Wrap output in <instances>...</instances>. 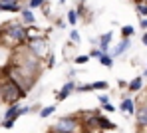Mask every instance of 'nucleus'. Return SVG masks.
Returning a JSON list of instances; mask_svg holds the SVG:
<instances>
[{"mask_svg":"<svg viewBox=\"0 0 147 133\" xmlns=\"http://www.w3.org/2000/svg\"><path fill=\"white\" fill-rule=\"evenodd\" d=\"M28 42V36H26V26L22 22H6L2 26V32H0V44L10 48V50H16L20 46H24Z\"/></svg>","mask_w":147,"mask_h":133,"instance_id":"1","label":"nucleus"},{"mask_svg":"<svg viewBox=\"0 0 147 133\" xmlns=\"http://www.w3.org/2000/svg\"><path fill=\"white\" fill-rule=\"evenodd\" d=\"M26 95H28V91L22 85H18L10 78H2L0 76V101L2 103H6V105L8 103H20Z\"/></svg>","mask_w":147,"mask_h":133,"instance_id":"2","label":"nucleus"},{"mask_svg":"<svg viewBox=\"0 0 147 133\" xmlns=\"http://www.w3.org/2000/svg\"><path fill=\"white\" fill-rule=\"evenodd\" d=\"M48 131H52V133H80V131H82V123H80L78 113L60 117L54 125H50V127H48Z\"/></svg>","mask_w":147,"mask_h":133,"instance_id":"3","label":"nucleus"},{"mask_svg":"<svg viewBox=\"0 0 147 133\" xmlns=\"http://www.w3.org/2000/svg\"><path fill=\"white\" fill-rule=\"evenodd\" d=\"M101 113L99 109H86V111H78L80 123H82V131L96 133L98 129V115Z\"/></svg>","mask_w":147,"mask_h":133,"instance_id":"4","label":"nucleus"},{"mask_svg":"<svg viewBox=\"0 0 147 133\" xmlns=\"http://www.w3.org/2000/svg\"><path fill=\"white\" fill-rule=\"evenodd\" d=\"M26 48L34 56H38L40 60H44L46 56L50 54V44H48V38L46 36H36V38H28L26 42Z\"/></svg>","mask_w":147,"mask_h":133,"instance_id":"5","label":"nucleus"},{"mask_svg":"<svg viewBox=\"0 0 147 133\" xmlns=\"http://www.w3.org/2000/svg\"><path fill=\"white\" fill-rule=\"evenodd\" d=\"M135 115V121H137V127L139 129H147V103H141L133 111Z\"/></svg>","mask_w":147,"mask_h":133,"instance_id":"6","label":"nucleus"},{"mask_svg":"<svg viewBox=\"0 0 147 133\" xmlns=\"http://www.w3.org/2000/svg\"><path fill=\"white\" fill-rule=\"evenodd\" d=\"M74 87H76V81H74V80H68L64 85H62V89L56 93V99H58V101H64L66 97H70V95L74 93Z\"/></svg>","mask_w":147,"mask_h":133,"instance_id":"7","label":"nucleus"},{"mask_svg":"<svg viewBox=\"0 0 147 133\" xmlns=\"http://www.w3.org/2000/svg\"><path fill=\"white\" fill-rule=\"evenodd\" d=\"M18 14H20V18H22V24H24V26H34V22H36V16H34L32 8H28V6H22Z\"/></svg>","mask_w":147,"mask_h":133,"instance_id":"8","label":"nucleus"},{"mask_svg":"<svg viewBox=\"0 0 147 133\" xmlns=\"http://www.w3.org/2000/svg\"><path fill=\"white\" fill-rule=\"evenodd\" d=\"M18 117H20V105H18V103H8L6 111H4V115H2V119H10V121H16Z\"/></svg>","mask_w":147,"mask_h":133,"instance_id":"9","label":"nucleus"},{"mask_svg":"<svg viewBox=\"0 0 147 133\" xmlns=\"http://www.w3.org/2000/svg\"><path fill=\"white\" fill-rule=\"evenodd\" d=\"M98 129H99V131H115V129H117V125H115V123H111L105 115H101V113H99V115H98Z\"/></svg>","mask_w":147,"mask_h":133,"instance_id":"10","label":"nucleus"},{"mask_svg":"<svg viewBox=\"0 0 147 133\" xmlns=\"http://www.w3.org/2000/svg\"><path fill=\"white\" fill-rule=\"evenodd\" d=\"M111 40H113V32H105V34H101V36H99V50H101V52H109Z\"/></svg>","mask_w":147,"mask_h":133,"instance_id":"11","label":"nucleus"},{"mask_svg":"<svg viewBox=\"0 0 147 133\" xmlns=\"http://www.w3.org/2000/svg\"><path fill=\"white\" fill-rule=\"evenodd\" d=\"M129 46H131V40H129V38H123L121 42H119V44H117V46L111 50V58H117V56H121V54L125 52Z\"/></svg>","mask_w":147,"mask_h":133,"instance_id":"12","label":"nucleus"},{"mask_svg":"<svg viewBox=\"0 0 147 133\" xmlns=\"http://www.w3.org/2000/svg\"><path fill=\"white\" fill-rule=\"evenodd\" d=\"M119 109H121L125 115H133V111H135V101H133L131 97H125L121 101V105H119Z\"/></svg>","mask_w":147,"mask_h":133,"instance_id":"13","label":"nucleus"},{"mask_svg":"<svg viewBox=\"0 0 147 133\" xmlns=\"http://www.w3.org/2000/svg\"><path fill=\"white\" fill-rule=\"evenodd\" d=\"M141 87H143V78H141V76L133 78V80L127 83V91H139Z\"/></svg>","mask_w":147,"mask_h":133,"instance_id":"14","label":"nucleus"},{"mask_svg":"<svg viewBox=\"0 0 147 133\" xmlns=\"http://www.w3.org/2000/svg\"><path fill=\"white\" fill-rule=\"evenodd\" d=\"M66 20H68V24H70V26H76V24H78L80 16H78V10H76V8H72V10H68V12H66Z\"/></svg>","mask_w":147,"mask_h":133,"instance_id":"15","label":"nucleus"},{"mask_svg":"<svg viewBox=\"0 0 147 133\" xmlns=\"http://www.w3.org/2000/svg\"><path fill=\"white\" fill-rule=\"evenodd\" d=\"M98 60H99V64L105 66V68H111V66H113V58H111V54H109V52H103Z\"/></svg>","mask_w":147,"mask_h":133,"instance_id":"16","label":"nucleus"},{"mask_svg":"<svg viewBox=\"0 0 147 133\" xmlns=\"http://www.w3.org/2000/svg\"><path fill=\"white\" fill-rule=\"evenodd\" d=\"M54 111H56V105H46V107H40L38 115H40L42 119H46V117H50V115H52Z\"/></svg>","mask_w":147,"mask_h":133,"instance_id":"17","label":"nucleus"},{"mask_svg":"<svg viewBox=\"0 0 147 133\" xmlns=\"http://www.w3.org/2000/svg\"><path fill=\"white\" fill-rule=\"evenodd\" d=\"M135 8H137L139 18H145V16H147V2H137V4H135Z\"/></svg>","mask_w":147,"mask_h":133,"instance_id":"18","label":"nucleus"},{"mask_svg":"<svg viewBox=\"0 0 147 133\" xmlns=\"http://www.w3.org/2000/svg\"><path fill=\"white\" fill-rule=\"evenodd\" d=\"M92 87H94V91H98V89L105 91V89H109V83L107 81H92Z\"/></svg>","mask_w":147,"mask_h":133,"instance_id":"19","label":"nucleus"},{"mask_svg":"<svg viewBox=\"0 0 147 133\" xmlns=\"http://www.w3.org/2000/svg\"><path fill=\"white\" fill-rule=\"evenodd\" d=\"M90 60H92V58H90L88 54H80V56H76V58H74V62H76L78 66H84V64H88Z\"/></svg>","mask_w":147,"mask_h":133,"instance_id":"20","label":"nucleus"},{"mask_svg":"<svg viewBox=\"0 0 147 133\" xmlns=\"http://www.w3.org/2000/svg\"><path fill=\"white\" fill-rule=\"evenodd\" d=\"M133 34H135V28L133 26H123L121 28V36L123 38H131Z\"/></svg>","mask_w":147,"mask_h":133,"instance_id":"21","label":"nucleus"},{"mask_svg":"<svg viewBox=\"0 0 147 133\" xmlns=\"http://www.w3.org/2000/svg\"><path fill=\"white\" fill-rule=\"evenodd\" d=\"M70 40H72L74 44H78V42H80V40H82V36H80V32H78V30H76V28H74L72 32H70Z\"/></svg>","mask_w":147,"mask_h":133,"instance_id":"22","label":"nucleus"},{"mask_svg":"<svg viewBox=\"0 0 147 133\" xmlns=\"http://www.w3.org/2000/svg\"><path fill=\"white\" fill-rule=\"evenodd\" d=\"M44 2H46V0H28V8H32V10H34V8H40Z\"/></svg>","mask_w":147,"mask_h":133,"instance_id":"23","label":"nucleus"},{"mask_svg":"<svg viewBox=\"0 0 147 133\" xmlns=\"http://www.w3.org/2000/svg\"><path fill=\"white\" fill-rule=\"evenodd\" d=\"M101 109H103V111H107V113H111V111H115L117 107L113 105L111 101H107V103H103V105H101Z\"/></svg>","mask_w":147,"mask_h":133,"instance_id":"24","label":"nucleus"},{"mask_svg":"<svg viewBox=\"0 0 147 133\" xmlns=\"http://www.w3.org/2000/svg\"><path fill=\"white\" fill-rule=\"evenodd\" d=\"M101 54H103V52H101V50H99V48H94V50H92V52L88 54V56H90V58H99V56H101Z\"/></svg>","mask_w":147,"mask_h":133,"instance_id":"25","label":"nucleus"},{"mask_svg":"<svg viewBox=\"0 0 147 133\" xmlns=\"http://www.w3.org/2000/svg\"><path fill=\"white\" fill-rule=\"evenodd\" d=\"M26 113H32V105H22L20 107V115H26Z\"/></svg>","mask_w":147,"mask_h":133,"instance_id":"26","label":"nucleus"},{"mask_svg":"<svg viewBox=\"0 0 147 133\" xmlns=\"http://www.w3.org/2000/svg\"><path fill=\"white\" fill-rule=\"evenodd\" d=\"M98 99H99V103L103 105V103H107V101H109V95H99Z\"/></svg>","mask_w":147,"mask_h":133,"instance_id":"27","label":"nucleus"},{"mask_svg":"<svg viewBox=\"0 0 147 133\" xmlns=\"http://www.w3.org/2000/svg\"><path fill=\"white\" fill-rule=\"evenodd\" d=\"M0 2H6V4H22V0H0Z\"/></svg>","mask_w":147,"mask_h":133,"instance_id":"28","label":"nucleus"},{"mask_svg":"<svg viewBox=\"0 0 147 133\" xmlns=\"http://www.w3.org/2000/svg\"><path fill=\"white\" fill-rule=\"evenodd\" d=\"M139 26L143 28V30H147V16H145V18H141V24H139Z\"/></svg>","mask_w":147,"mask_h":133,"instance_id":"29","label":"nucleus"},{"mask_svg":"<svg viewBox=\"0 0 147 133\" xmlns=\"http://www.w3.org/2000/svg\"><path fill=\"white\" fill-rule=\"evenodd\" d=\"M141 42H143V46H147V32H143V36H141Z\"/></svg>","mask_w":147,"mask_h":133,"instance_id":"30","label":"nucleus"},{"mask_svg":"<svg viewBox=\"0 0 147 133\" xmlns=\"http://www.w3.org/2000/svg\"><path fill=\"white\" fill-rule=\"evenodd\" d=\"M60 4H66V0H60Z\"/></svg>","mask_w":147,"mask_h":133,"instance_id":"31","label":"nucleus"},{"mask_svg":"<svg viewBox=\"0 0 147 133\" xmlns=\"http://www.w3.org/2000/svg\"><path fill=\"white\" fill-rule=\"evenodd\" d=\"M0 32H2V26H0Z\"/></svg>","mask_w":147,"mask_h":133,"instance_id":"32","label":"nucleus"},{"mask_svg":"<svg viewBox=\"0 0 147 133\" xmlns=\"http://www.w3.org/2000/svg\"><path fill=\"white\" fill-rule=\"evenodd\" d=\"M145 76H147V70H145Z\"/></svg>","mask_w":147,"mask_h":133,"instance_id":"33","label":"nucleus"},{"mask_svg":"<svg viewBox=\"0 0 147 133\" xmlns=\"http://www.w3.org/2000/svg\"><path fill=\"white\" fill-rule=\"evenodd\" d=\"M0 105H2V101H0Z\"/></svg>","mask_w":147,"mask_h":133,"instance_id":"34","label":"nucleus"}]
</instances>
